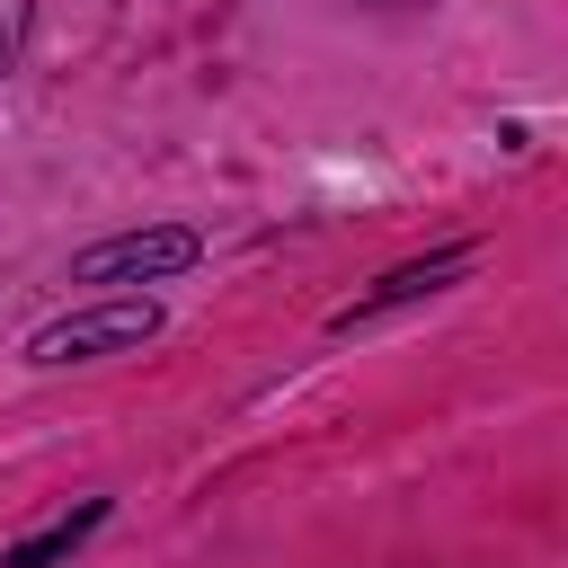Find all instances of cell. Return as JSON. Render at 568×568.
Masks as SVG:
<instances>
[{
  "mask_svg": "<svg viewBox=\"0 0 568 568\" xmlns=\"http://www.w3.org/2000/svg\"><path fill=\"white\" fill-rule=\"evenodd\" d=\"M462 266H470V248H435L426 266H399V275H382V284H373V293H364L355 311H337V328H364V320H382L390 302H417V293H435V284H453Z\"/></svg>",
  "mask_w": 568,
  "mask_h": 568,
  "instance_id": "cell-3",
  "label": "cell"
},
{
  "mask_svg": "<svg viewBox=\"0 0 568 568\" xmlns=\"http://www.w3.org/2000/svg\"><path fill=\"white\" fill-rule=\"evenodd\" d=\"M151 328H160V302H133V293H115V302H89V311H71V320L36 328V337H27V355H36V364H89V355L142 346Z\"/></svg>",
  "mask_w": 568,
  "mask_h": 568,
  "instance_id": "cell-1",
  "label": "cell"
},
{
  "mask_svg": "<svg viewBox=\"0 0 568 568\" xmlns=\"http://www.w3.org/2000/svg\"><path fill=\"white\" fill-rule=\"evenodd\" d=\"M178 266H195V231H124V240L80 248L71 284H151V275H178Z\"/></svg>",
  "mask_w": 568,
  "mask_h": 568,
  "instance_id": "cell-2",
  "label": "cell"
},
{
  "mask_svg": "<svg viewBox=\"0 0 568 568\" xmlns=\"http://www.w3.org/2000/svg\"><path fill=\"white\" fill-rule=\"evenodd\" d=\"M27 53V0H0V71Z\"/></svg>",
  "mask_w": 568,
  "mask_h": 568,
  "instance_id": "cell-5",
  "label": "cell"
},
{
  "mask_svg": "<svg viewBox=\"0 0 568 568\" xmlns=\"http://www.w3.org/2000/svg\"><path fill=\"white\" fill-rule=\"evenodd\" d=\"M98 524H106V497H80V506H71V515H53L44 532H27V541L9 550V568H53V559H62V550H80Z\"/></svg>",
  "mask_w": 568,
  "mask_h": 568,
  "instance_id": "cell-4",
  "label": "cell"
}]
</instances>
